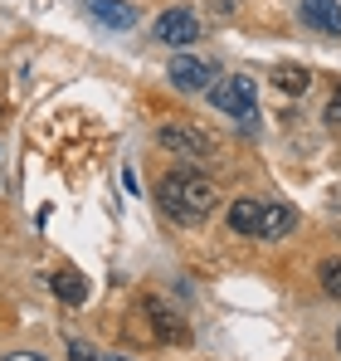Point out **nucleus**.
I'll return each instance as SVG.
<instances>
[{
	"label": "nucleus",
	"instance_id": "nucleus-6",
	"mask_svg": "<svg viewBox=\"0 0 341 361\" xmlns=\"http://www.w3.org/2000/svg\"><path fill=\"white\" fill-rule=\"evenodd\" d=\"M156 142H161L166 152H175V157H185V161H205V157H210V142H205L195 127H175V122H170V127L156 132Z\"/></svg>",
	"mask_w": 341,
	"mask_h": 361
},
{
	"label": "nucleus",
	"instance_id": "nucleus-17",
	"mask_svg": "<svg viewBox=\"0 0 341 361\" xmlns=\"http://www.w3.org/2000/svg\"><path fill=\"white\" fill-rule=\"evenodd\" d=\"M5 361H39L35 352H15V357H5Z\"/></svg>",
	"mask_w": 341,
	"mask_h": 361
},
{
	"label": "nucleus",
	"instance_id": "nucleus-19",
	"mask_svg": "<svg viewBox=\"0 0 341 361\" xmlns=\"http://www.w3.org/2000/svg\"><path fill=\"white\" fill-rule=\"evenodd\" d=\"M337 347H341V327H337Z\"/></svg>",
	"mask_w": 341,
	"mask_h": 361
},
{
	"label": "nucleus",
	"instance_id": "nucleus-4",
	"mask_svg": "<svg viewBox=\"0 0 341 361\" xmlns=\"http://www.w3.org/2000/svg\"><path fill=\"white\" fill-rule=\"evenodd\" d=\"M166 78L180 88V93H205V88L220 78V68H215L210 59H195V54H175L170 68H166Z\"/></svg>",
	"mask_w": 341,
	"mask_h": 361
},
{
	"label": "nucleus",
	"instance_id": "nucleus-16",
	"mask_svg": "<svg viewBox=\"0 0 341 361\" xmlns=\"http://www.w3.org/2000/svg\"><path fill=\"white\" fill-rule=\"evenodd\" d=\"M215 10H225V15H229V10H239V0H215Z\"/></svg>",
	"mask_w": 341,
	"mask_h": 361
},
{
	"label": "nucleus",
	"instance_id": "nucleus-9",
	"mask_svg": "<svg viewBox=\"0 0 341 361\" xmlns=\"http://www.w3.org/2000/svg\"><path fill=\"white\" fill-rule=\"evenodd\" d=\"M302 20L322 35H341V5L337 0H302Z\"/></svg>",
	"mask_w": 341,
	"mask_h": 361
},
{
	"label": "nucleus",
	"instance_id": "nucleus-14",
	"mask_svg": "<svg viewBox=\"0 0 341 361\" xmlns=\"http://www.w3.org/2000/svg\"><path fill=\"white\" fill-rule=\"evenodd\" d=\"M68 361H98V352L88 342H68Z\"/></svg>",
	"mask_w": 341,
	"mask_h": 361
},
{
	"label": "nucleus",
	"instance_id": "nucleus-3",
	"mask_svg": "<svg viewBox=\"0 0 341 361\" xmlns=\"http://www.w3.org/2000/svg\"><path fill=\"white\" fill-rule=\"evenodd\" d=\"M151 39H156V44H170V49L195 44V39H200V20H195V10H185V5L161 10V15H156V25H151Z\"/></svg>",
	"mask_w": 341,
	"mask_h": 361
},
{
	"label": "nucleus",
	"instance_id": "nucleus-2",
	"mask_svg": "<svg viewBox=\"0 0 341 361\" xmlns=\"http://www.w3.org/2000/svg\"><path fill=\"white\" fill-rule=\"evenodd\" d=\"M205 93H210L215 113H225V118H254V103H259V83H254V78L234 73V78H220V83H210Z\"/></svg>",
	"mask_w": 341,
	"mask_h": 361
},
{
	"label": "nucleus",
	"instance_id": "nucleus-15",
	"mask_svg": "<svg viewBox=\"0 0 341 361\" xmlns=\"http://www.w3.org/2000/svg\"><path fill=\"white\" fill-rule=\"evenodd\" d=\"M327 122H332V127H341V88L332 93V103H327Z\"/></svg>",
	"mask_w": 341,
	"mask_h": 361
},
{
	"label": "nucleus",
	"instance_id": "nucleus-10",
	"mask_svg": "<svg viewBox=\"0 0 341 361\" xmlns=\"http://www.w3.org/2000/svg\"><path fill=\"white\" fill-rule=\"evenodd\" d=\"M49 288H54V298L68 302V307H83V302H88V279L73 274V269H58L54 279H49Z\"/></svg>",
	"mask_w": 341,
	"mask_h": 361
},
{
	"label": "nucleus",
	"instance_id": "nucleus-11",
	"mask_svg": "<svg viewBox=\"0 0 341 361\" xmlns=\"http://www.w3.org/2000/svg\"><path fill=\"white\" fill-rule=\"evenodd\" d=\"M259 205H264V200H254V195L234 200V205H229V230H234V235H249V240H254V230H259Z\"/></svg>",
	"mask_w": 341,
	"mask_h": 361
},
{
	"label": "nucleus",
	"instance_id": "nucleus-7",
	"mask_svg": "<svg viewBox=\"0 0 341 361\" xmlns=\"http://www.w3.org/2000/svg\"><path fill=\"white\" fill-rule=\"evenodd\" d=\"M292 225H297V210H287V205H259V230H254V240H283L292 235Z\"/></svg>",
	"mask_w": 341,
	"mask_h": 361
},
{
	"label": "nucleus",
	"instance_id": "nucleus-18",
	"mask_svg": "<svg viewBox=\"0 0 341 361\" xmlns=\"http://www.w3.org/2000/svg\"><path fill=\"white\" fill-rule=\"evenodd\" d=\"M103 361H127V357H117V352H113V357H103Z\"/></svg>",
	"mask_w": 341,
	"mask_h": 361
},
{
	"label": "nucleus",
	"instance_id": "nucleus-1",
	"mask_svg": "<svg viewBox=\"0 0 341 361\" xmlns=\"http://www.w3.org/2000/svg\"><path fill=\"white\" fill-rule=\"evenodd\" d=\"M156 200L175 225H200L215 210V180L195 176V171H170L156 185Z\"/></svg>",
	"mask_w": 341,
	"mask_h": 361
},
{
	"label": "nucleus",
	"instance_id": "nucleus-5",
	"mask_svg": "<svg viewBox=\"0 0 341 361\" xmlns=\"http://www.w3.org/2000/svg\"><path fill=\"white\" fill-rule=\"evenodd\" d=\"M147 317H151V327H156V342H166V347H185L190 342V327H185V317L166 307L161 298H147Z\"/></svg>",
	"mask_w": 341,
	"mask_h": 361
},
{
	"label": "nucleus",
	"instance_id": "nucleus-13",
	"mask_svg": "<svg viewBox=\"0 0 341 361\" xmlns=\"http://www.w3.org/2000/svg\"><path fill=\"white\" fill-rule=\"evenodd\" d=\"M317 279H322V293H332V298H341V259H322Z\"/></svg>",
	"mask_w": 341,
	"mask_h": 361
},
{
	"label": "nucleus",
	"instance_id": "nucleus-12",
	"mask_svg": "<svg viewBox=\"0 0 341 361\" xmlns=\"http://www.w3.org/2000/svg\"><path fill=\"white\" fill-rule=\"evenodd\" d=\"M273 83H278L283 93H302V88L312 83V73H307L302 63H278V68H273Z\"/></svg>",
	"mask_w": 341,
	"mask_h": 361
},
{
	"label": "nucleus",
	"instance_id": "nucleus-8",
	"mask_svg": "<svg viewBox=\"0 0 341 361\" xmlns=\"http://www.w3.org/2000/svg\"><path fill=\"white\" fill-rule=\"evenodd\" d=\"M88 10H93V20H103L108 30H132V25H137V5H127V0H88Z\"/></svg>",
	"mask_w": 341,
	"mask_h": 361
}]
</instances>
